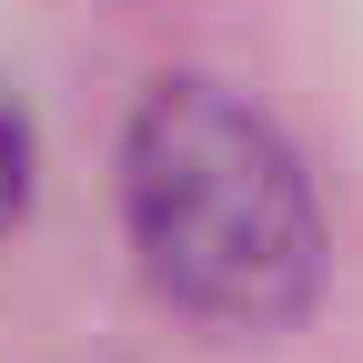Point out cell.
Listing matches in <instances>:
<instances>
[{
  "instance_id": "obj_1",
  "label": "cell",
  "mask_w": 363,
  "mask_h": 363,
  "mask_svg": "<svg viewBox=\"0 0 363 363\" xmlns=\"http://www.w3.org/2000/svg\"><path fill=\"white\" fill-rule=\"evenodd\" d=\"M121 202L152 283L212 323H283L323 283V222L293 142L222 81H162L142 101Z\"/></svg>"
},
{
  "instance_id": "obj_2",
  "label": "cell",
  "mask_w": 363,
  "mask_h": 363,
  "mask_svg": "<svg viewBox=\"0 0 363 363\" xmlns=\"http://www.w3.org/2000/svg\"><path fill=\"white\" fill-rule=\"evenodd\" d=\"M21 202H30V121H21L11 91H0V233L21 222Z\"/></svg>"
}]
</instances>
